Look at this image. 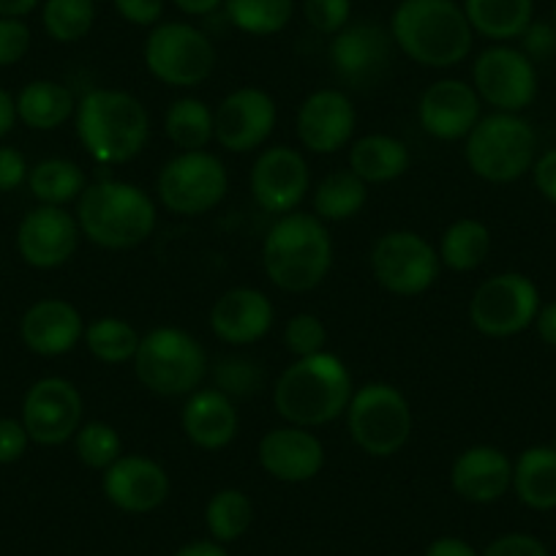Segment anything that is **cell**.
<instances>
[{
    "label": "cell",
    "instance_id": "1",
    "mask_svg": "<svg viewBox=\"0 0 556 556\" xmlns=\"http://www.w3.org/2000/svg\"><path fill=\"white\" fill-rule=\"evenodd\" d=\"M355 382L333 352H319L312 357H295L273 384V409L290 426L323 429L346 415Z\"/></svg>",
    "mask_w": 556,
    "mask_h": 556
},
{
    "label": "cell",
    "instance_id": "2",
    "mask_svg": "<svg viewBox=\"0 0 556 556\" xmlns=\"http://www.w3.org/2000/svg\"><path fill=\"white\" fill-rule=\"evenodd\" d=\"M262 267L276 290L303 295L328 278L333 267V238L314 213L278 216L262 240Z\"/></svg>",
    "mask_w": 556,
    "mask_h": 556
},
{
    "label": "cell",
    "instance_id": "3",
    "mask_svg": "<svg viewBox=\"0 0 556 556\" xmlns=\"http://www.w3.org/2000/svg\"><path fill=\"white\" fill-rule=\"evenodd\" d=\"M388 30L393 45L424 68H453L472 55L475 30L456 0H401Z\"/></svg>",
    "mask_w": 556,
    "mask_h": 556
},
{
    "label": "cell",
    "instance_id": "4",
    "mask_svg": "<svg viewBox=\"0 0 556 556\" xmlns=\"http://www.w3.org/2000/svg\"><path fill=\"white\" fill-rule=\"evenodd\" d=\"M74 128L85 151L99 164H128L146 151L151 115L134 93L121 88H93L77 101Z\"/></svg>",
    "mask_w": 556,
    "mask_h": 556
},
{
    "label": "cell",
    "instance_id": "5",
    "mask_svg": "<svg viewBox=\"0 0 556 556\" xmlns=\"http://www.w3.org/2000/svg\"><path fill=\"white\" fill-rule=\"evenodd\" d=\"M85 240L104 251H128L156 232L159 211L153 197L126 180L88 184L74 211Z\"/></svg>",
    "mask_w": 556,
    "mask_h": 556
},
{
    "label": "cell",
    "instance_id": "6",
    "mask_svg": "<svg viewBox=\"0 0 556 556\" xmlns=\"http://www.w3.org/2000/svg\"><path fill=\"white\" fill-rule=\"evenodd\" d=\"M131 363L137 382L162 399H186L211 374V357L200 339L175 325L148 330Z\"/></svg>",
    "mask_w": 556,
    "mask_h": 556
},
{
    "label": "cell",
    "instance_id": "7",
    "mask_svg": "<svg viewBox=\"0 0 556 556\" xmlns=\"http://www.w3.org/2000/svg\"><path fill=\"white\" fill-rule=\"evenodd\" d=\"M540 156V142L532 123L523 115L491 112L464 139V162L475 178L507 186L532 173Z\"/></svg>",
    "mask_w": 556,
    "mask_h": 556
},
{
    "label": "cell",
    "instance_id": "8",
    "mask_svg": "<svg viewBox=\"0 0 556 556\" xmlns=\"http://www.w3.org/2000/svg\"><path fill=\"white\" fill-rule=\"evenodd\" d=\"M412 429V404L395 384L366 382L355 388L346 406V431L357 451L371 458H390L404 451Z\"/></svg>",
    "mask_w": 556,
    "mask_h": 556
},
{
    "label": "cell",
    "instance_id": "9",
    "mask_svg": "<svg viewBox=\"0 0 556 556\" xmlns=\"http://www.w3.org/2000/svg\"><path fill=\"white\" fill-rule=\"evenodd\" d=\"M146 68L169 88H200L216 68L213 39L191 23H159L142 47Z\"/></svg>",
    "mask_w": 556,
    "mask_h": 556
},
{
    "label": "cell",
    "instance_id": "10",
    "mask_svg": "<svg viewBox=\"0 0 556 556\" xmlns=\"http://www.w3.org/2000/svg\"><path fill=\"white\" fill-rule=\"evenodd\" d=\"M229 191V173L211 151H180L156 178L159 202L184 218L216 211Z\"/></svg>",
    "mask_w": 556,
    "mask_h": 556
},
{
    "label": "cell",
    "instance_id": "11",
    "mask_svg": "<svg viewBox=\"0 0 556 556\" xmlns=\"http://www.w3.org/2000/svg\"><path fill=\"white\" fill-rule=\"evenodd\" d=\"M371 276L384 292L415 298L429 292L440 278L442 262L429 238L412 229H390L371 245Z\"/></svg>",
    "mask_w": 556,
    "mask_h": 556
},
{
    "label": "cell",
    "instance_id": "12",
    "mask_svg": "<svg viewBox=\"0 0 556 556\" xmlns=\"http://www.w3.org/2000/svg\"><path fill=\"white\" fill-rule=\"evenodd\" d=\"M540 306V290L532 278L496 273L469 298V323L485 339H510L532 328Z\"/></svg>",
    "mask_w": 556,
    "mask_h": 556
},
{
    "label": "cell",
    "instance_id": "13",
    "mask_svg": "<svg viewBox=\"0 0 556 556\" xmlns=\"http://www.w3.org/2000/svg\"><path fill=\"white\" fill-rule=\"evenodd\" d=\"M538 85V66L523 55L521 47L491 45L475 58L472 88L494 112L521 115L532 106Z\"/></svg>",
    "mask_w": 556,
    "mask_h": 556
},
{
    "label": "cell",
    "instance_id": "14",
    "mask_svg": "<svg viewBox=\"0 0 556 556\" xmlns=\"http://www.w3.org/2000/svg\"><path fill=\"white\" fill-rule=\"evenodd\" d=\"M85 399L74 382L63 377H45L28 388L23 399V426L30 442L58 447L74 440L83 426Z\"/></svg>",
    "mask_w": 556,
    "mask_h": 556
},
{
    "label": "cell",
    "instance_id": "15",
    "mask_svg": "<svg viewBox=\"0 0 556 556\" xmlns=\"http://www.w3.org/2000/svg\"><path fill=\"white\" fill-rule=\"evenodd\" d=\"M393 36L382 25L366 20V23H350L330 41V68L346 88L366 90L382 83L393 63Z\"/></svg>",
    "mask_w": 556,
    "mask_h": 556
},
{
    "label": "cell",
    "instance_id": "16",
    "mask_svg": "<svg viewBox=\"0 0 556 556\" xmlns=\"http://www.w3.org/2000/svg\"><path fill=\"white\" fill-rule=\"evenodd\" d=\"M249 189L265 213L287 216L298 211L312 189V169L306 156L290 146L265 148L251 164Z\"/></svg>",
    "mask_w": 556,
    "mask_h": 556
},
{
    "label": "cell",
    "instance_id": "17",
    "mask_svg": "<svg viewBox=\"0 0 556 556\" xmlns=\"http://www.w3.org/2000/svg\"><path fill=\"white\" fill-rule=\"evenodd\" d=\"M216 142L227 153H254L273 137L278 123V104L267 90L245 85L218 101L213 112Z\"/></svg>",
    "mask_w": 556,
    "mask_h": 556
},
{
    "label": "cell",
    "instance_id": "18",
    "mask_svg": "<svg viewBox=\"0 0 556 556\" xmlns=\"http://www.w3.org/2000/svg\"><path fill=\"white\" fill-rule=\"evenodd\" d=\"M357 112L341 88H319L298 106L295 134L301 146L317 156H333L352 142Z\"/></svg>",
    "mask_w": 556,
    "mask_h": 556
},
{
    "label": "cell",
    "instance_id": "19",
    "mask_svg": "<svg viewBox=\"0 0 556 556\" xmlns=\"http://www.w3.org/2000/svg\"><path fill=\"white\" fill-rule=\"evenodd\" d=\"M101 491L117 510L146 516L169 500L173 480L156 458L123 453L110 469L101 472Z\"/></svg>",
    "mask_w": 556,
    "mask_h": 556
},
{
    "label": "cell",
    "instance_id": "20",
    "mask_svg": "<svg viewBox=\"0 0 556 556\" xmlns=\"http://www.w3.org/2000/svg\"><path fill=\"white\" fill-rule=\"evenodd\" d=\"M79 224L66 207L39 205L25 213L17 227V251L36 270H55L66 265L79 249Z\"/></svg>",
    "mask_w": 556,
    "mask_h": 556
},
{
    "label": "cell",
    "instance_id": "21",
    "mask_svg": "<svg viewBox=\"0 0 556 556\" xmlns=\"http://www.w3.org/2000/svg\"><path fill=\"white\" fill-rule=\"evenodd\" d=\"M480 106H483V101H480L472 83L451 77L437 79L420 93L417 123L429 137L440 139V142H458V139L464 142L483 117Z\"/></svg>",
    "mask_w": 556,
    "mask_h": 556
},
{
    "label": "cell",
    "instance_id": "22",
    "mask_svg": "<svg viewBox=\"0 0 556 556\" xmlns=\"http://www.w3.org/2000/svg\"><path fill=\"white\" fill-rule=\"evenodd\" d=\"M260 467L278 483H308L325 467V445L312 429L301 426H276L265 431L256 447Z\"/></svg>",
    "mask_w": 556,
    "mask_h": 556
},
{
    "label": "cell",
    "instance_id": "23",
    "mask_svg": "<svg viewBox=\"0 0 556 556\" xmlns=\"http://www.w3.org/2000/svg\"><path fill=\"white\" fill-rule=\"evenodd\" d=\"M207 319L218 341L229 346H251L273 330L276 308L256 287H232L216 298Z\"/></svg>",
    "mask_w": 556,
    "mask_h": 556
},
{
    "label": "cell",
    "instance_id": "24",
    "mask_svg": "<svg viewBox=\"0 0 556 556\" xmlns=\"http://www.w3.org/2000/svg\"><path fill=\"white\" fill-rule=\"evenodd\" d=\"M85 325L88 323L74 303L63 298H45L23 314L20 336L34 355L61 357L83 344Z\"/></svg>",
    "mask_w": 556,
    "mask_h": 556
},
{
    "label": "cell",
    "instance_id": "25",
    "mask_svg": "<svg viewBox=\"0 0 556 556\" xmlns=\"http://www.w3.org/2000/svg\"><path fill=\"white\" fill-rule=\"evenodd\" d=\"M240 429L238 401L218 388H200L186 395L180 409V431L194 447L207 453L224 451L235 442Z\"/></svg>",
    "mask_w": 556,
    "mask_h": 556
},
{
    "label": "cell",
    "instance_id": "26",
    "mask_svg": "<svg viewBox=\"0 0 556 556\" xmlns=\"http://www.w3.org/2000/svg\"><path fill=\"white\" fill-rule=\"evenodd\" d=\"M451 489L472 505H491L513 489V462L502 447L472 445L451 467Z\"/></svg>",
    "mask_w": 556,
    "mask_h": 556
},
{
    "label": "cell",
    "instance_id": "27",
    "mask_svg": "<svg viewBox=\"0 0 556 556\" xmlns=\"http://www.w3.org/2000/svg\"><path fill=\"white\" fill-rule=\"evenodd\" d=\"M412 167V153L404 139L393 134L374 131L355 139L350 146V169L366 186L393 184Z\"/></svg>",
    "mask_w": 556,
    "mask_h": 556
},
{
    "label": "cell",
    "instance_id": "28",
    "mask_svg": "<svg viewBox=\"0 0 556 556\" xmlns=\"http://www.w3.org/2000/svg\"><path fill=\"white\" fill-rule=\"evenodd\" d=\"M513 491L529 510H556V447L532 445L513 462Z\"/></svg>",
    "mask_w": 556,
    "mask_h": 556
},
{
    "label": "cell",
    "instance_id": "29",
    "mask_svg": "<svg viewBox=\"0 0 556 556\" xmlns=\"http://www.w3.org/2000/svg\"><path fill=\"white\" fill-rule=\"evenodd\" d=\"M462 9L475 34L494 45L521 39L534 20V0H462Z\"/></svg>",
    "mask_w": 556,
    "mask_h": 556
},
{
    "label": "cell",
    "instance_id": "30",
    "mask_svg": "<svg viewBox=\"0 0 556 556\" xmlns=\"http://www.w3.org/2000/svg\"><path fill=\"white\" fill-rule=\"evenodd\" d=\"M77 99L72 90L55 79H34L17 96V117L34 131H55L74 121Z\"/></svg>",
    "mask_w": 556,
    "mask_h": 556
},
{
    "label": "cell",
    "instance_id": "31",
    "mask_svg": "<svg viewBox=\"0 0 556 556\" xmlns=\"http://www.w3.org/2000/svg\"><path fill=\"white\" fill-rule=\"evenodd\" d=\"M491 243V229L480 218H458L442 232L437 254L447 270L472 273L489 260Z\"/></svg>",
    "mask_w": 556,
    "mask_h": 556
},
{
    "label": "cell",
    "instance_id": "32",
    "mask_svg": "<svg viewBox=\"0 0 556 556\" xmlns=\"http://www.w3.org/2000/svg\"><path fill=\"white\" fill-rule=\"evenodd\" d=\"M368 202V186L346 169H336V173H328L317 186H314V216L328 222H350L357 213L366 207Z\"/></svg>",
    "mask_w": 556,
    "mask_h": 556
},
{
    "label": "cell",
    "instance_id": "33",
    "mask_svg": "<svg viewBox=\"0 0 556 556\" xmlns=\"http://www.w3.org/2000/svg\"><path fill=\"white\" fill-rule=\"evenodd\" d=\"M164 134L178 151H207L216 139L213 110L202 99L180 96L164 112Z\"/></svg>",
    "mask_w": 556,
    "mask_h": 556
},
{
    "label": "cell",
    "instance_id": "34",
    "mask_svg": "<svg viewBox=\"0 0 556 556\" xmlns=\"http://www.w3.org/2000/svg\"><path fill=\"white\" fill-rule=\"evenodd\" d=\"M28 189L41 205L66 207L88 189L85 169L72 159H45L28 173Z\"/></svg>",
    "mask_w": 556,
    "mask_h": 556
},
{
    "label": "cell",
    "instance_id": "35",
    "mask_svg": "<svg viewBox=\"0 0 556 556\" xmlns=\"http://www.w3.org/2000/svg\"><path fill=\"white\" fill-rule=\"evenodd\" d=\"M224 14L245 36L267 39L295 17V0H224Z\"/></svg>",
    "mask_w": 556,
    "mask_h": 556
},
{
    "label": "cell",
    "instance_id": "36",
    "mask_svg": "<svg viewBox=\"0 0 556 556\" xmlns=\"http://www.w3.org/2000/svg\"><path fill=\"white\" fill-rule=\"evenodd\" d=\"M139 341H142V336L137 333V328L128 319L121 317L93 319V323L85 325L83 336V344L88 346L90 355L99 363H104V366L131 363L139 350Z\"/></svg>",
    "mask_w": 556,
    "mask_h": 556
},
{
    "label": "cell",
    "instance_id": "37",
    "mask_svg": "<svg viewBox=\"0 0 556 556\" xmlns=\"http://www.w3.org/2000/svg\"><path fill=\"white\" fill-rule=\"evenodd\" d=\"M254 523V502L240 489H222L207 500L205 527L216 543H235Z\"/></svg>",
    "mask_w": 556,
    "mask_h": 556
},
{
    "label": "cell",
    "instance_id": "38",
    "mask_svg": "<svg viewBox=\"0 0 556 556\" xmlns=\"http://www.w3.org/2000/svg\"><path fill=\"white\" fill-rule=\"evenodd\" d=\"M96 0H45L41 25L58 45H77L93 30Z\"/></svg>",
    "mask_w": 556,
    "mask_h": 556
},
{
    "label": "cell",
    "instance_id": "39",
    "mask_svg": "<svg viewBox=\"0 0 556 556\" xmlns=\"http://www.w3.org/2000/svg\"><path fill=\"white\" fill-rule=\"evenodd\" d=\"M74 453L88 469L104 472L123 456V440L115 426L104 424V420H90V424L79 426V431L74 434Z\"/></svg>",
    "mask_w": 556,
    "mask_h": 556
},
{
    "label": "cell",
    "instance_id": "40",
    "mask_svg": "<svg viewBox=\"0 0 556 556\" xmlns=\"http://www.w3.org/2000/svg\"><path fill=\"white\" fill-rule=\"evenodd\" d=\"M211 374L213 388L227 393L232 401L251 399L254 393H260L262 382H265L260 363L243 355L222 357V361H216V366H211Z\"/></svg>",
    "mask_w": 556,
    "mask_h": 556
},
{
    "label": "cell",
    "instance_id": "41",
    "mask_svg": "<svg viewBox=\"0 0 556 556\" xmlns=\"http://www.w3.org/2000/svg\"><path fill=\"white\" fill-rule=\"evenodd\" d=\"M285 346L295 357L319 355L328 346V328H325V323L317 314H295L285 325Z\"/></svg>",
    "mask_w": 556,
    "mask_h": 556
},
{
    "label": "cell",
    "instance_id": "42",
    "mask_svg": "<svg viewBox=\"0 0 556 556\" xmlns=\"http://www.w3.org/2000/svg\"><path fill=\"white\" fill-rule=\"evenodd\" d=\"M303 17L319 36L333 39L352 20V0H303Z\"/></svg>",
    "mask_w": 556,
    "mask_h": 556
},
{
    "label": "cell",
    "instance_id": "43",
    "mask_svg": "<svg viewBox=\"0 0 556 556\" xmlns=\"http://www.w3.org/2000/svg\"><path fill=\"white\" fill-rule=\"evenodd\" d=\"M30 28L17 17H0V68L17 66L30 50Z\"/></svg>",
    "mask_w": 556,
    "mask_h": 556
},
{
    "label": "cell",
    "instance_id": "44",
    "mask_svg": "<svg viewBox=\"0 0 556 556\" xmlns=\"http://www.w3.org/2000/svg\"><path fill=\"white\" fill-rule=\"evenodd\" d=\"M117 17L137 28H156L164 17L167 0H112Z\"/></svg>",
    "mask_w": 556,
    "mask_h": 556
},
{
    "label": "cell",
    "instance_id": "45",
    "mask_svg": "<svg viewBox=\"0 0 556 556\" xmlns=\"http://www.w3.org/2000/svg\"><path fill=\"white\" fill-rule=\"evenodd\" d=\"M521 52L529 61L538 66V63L551 61L556 55V28L554 23H534L523 30L521 36Z\"/></svg>",
    "mask_w": 556,
    "mask_h": 556
},
{
    "label": "cell",
    "instance_id": "46",
    "mask_svg": "<svg viewBox=\"0 0 556 556\" xmlns=\"http://www.w3.org/2000/svg\"><path fill=\"white\" fill-rule=\"evenodd\" d=\"M480 556H548V548L534 534L510 532L489 543V548Z\"/></svg>",
    "mask_w": 556,
    "mask_h": 556
},
{
    "label": "cell",
    "instance_id": "47",
    "mask_svg": "<svg viewBox=\"0 0 556 556\" xmlns=\"http://www.w3.org/2000/svg\"><path fill=\"white\" fill-rule=\"evenodd\" d=\"M28 431H25L23 420L14 417H0V464H14L25 456L28 451Z\"/></svg>",
    "mask_w": 556,
    "mask_h": 556
},
{
    "label": "cell",
    "instance_id": "48",
    "mask_svg": "<svg viewBox=\"0 0 556 556\" xmlns=\"http://www.w3.org/2000/svg\"><path fill=\"white\" fill-rule=\"evenodd\" d=\"M28 162L17 148L0 146V194H9V191L28 184Z\"/></svg>",
    "mask_w": 556,
    "mask_h": 556
},
{
    "label": "cell",
    "instance_id": "49",
    "mask_svg": "<svg viewBox=\"0 0 556 556\" xmlns=\"http://www.w3.org/2000/svg\"><path fill=\"white\" fill-rule=\"evenodd\" d=\"M532 180L540 197H545L551 205H556V148L540 153L532 167Z\"/></svg>",
    "mask_w": 556,
    "mask_h": 556
},
{
    "label": "cell",
    "instance_id": "50",
    "mask_svg": "<svg viewBox=\"0 0 556 556\" xmlns=\"http://www.w3.org/2000/svg\"><path fill=\"white\" fill-rule=\"evenodd\" d=\"M532 328L538 330V336L543 344H548L551 350H556V301L543 303V306H540Z\"/></svg>",
    "mask_w": 556,
    "mask_h": 556
},
{
    "label": "cell",
    "instance_id": "51",
    "mask_svg": "<svg viewBox=\"0 0 556 556\" xmlns=\"http://www.w3.org/2000/svg\"><path fill=\"white\" fill-rule=\"evenodd\" d=\"M424 556H480V554L462 538H437L434 543L426 548Z\"/></svg>",
    "mask_w": 556,
    "mask_h": 556
},
{
    "label": "cell",
    "instance_id": "52",
    "mask_svg": "<svg viewBox=\"0 0 556 556\" xmlns=\"http://www.w3.org/2000/svg\"><path fill=\"white\" fill-rule=\"evenodd\" d=\"M173 3L186 17H207V14L224 9V0H173Z\"/></svg>",
    "mask_w": 556,
    "mask_h": 556
},
{
    "label": "cell",
    "instance_id": "53",
    "mask_svg": "<svg viewBox=\"0 0 556 556\" xmlns=\"http://www.w3.org/2000/svg\"><path fill=\"white\" fill-rule=\"evenodd\" d=\"M17 99H14L9 90L0 88V139L7 137L9 131L14 128V123H17Z\"/></svg>",
    "mask_w": 556,
    "mask_h": 556
},
{
    "label": "cell",
    "instance_id": "54",
    "mask_svg": "<svg viewBox=\"0 0 556 556\" xmlns=\"http://www.w3.org/2000/svg\"><path fill=\"white\" fill-rule=\"evenodd\" d=\"M173 556H229V554L222 543H216V540H194V543L175 551Z\"/></svg>",
    "mask_w": 556,
    "mask_h": 556
},
{
    "label": "cell",
    "instance_id": "55",
    "mask_svg": "<svg viewBox=\"0 0 556 556\" xmlns=\"http://www.w3.org/2000/svg\"><path fill=\"white\" fill-rule=\"evenodd\" d=\"M41 0H0V17H28L30 12H36Z\"/></svg>",
    "mask_w": 556,
    "mask_h": 556
},
{
    "label": "cell",
    "instance_id": "56",
    "mask_svg": "<svg viewBox=\"0 0 556 556\" xmlns=\"http://www.w3.org/2000/svg\"><path fill=\"white\" fill-rule=\"evenodd\" d=\"M554 28H556V3H554Z\"/></svg>",
    "mask_w": 556,
    "mask_h": 556
}]
</instances>
